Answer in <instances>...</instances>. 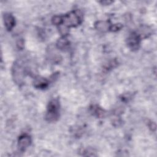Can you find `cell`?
I'll return each mask as SVG.
<instances>
[{
    "instance_id": "obj_17",
    "label": "cell",
    "mask_w": 157,
    "mask_h": 157,
    "mask_svg": "<svg viewBox=\"0 0 157 157\" xmlns=\"http://www.w3.org/2000/svg\"><path fill=\"white\" fill-rule=\"evenodd\" d=\"M99 3H101L102 5H105V6H107V5H110V4H112L113 2L112 1H109V0H105V1H99Z\"/></svg>"
},
{
    "instance_id": "obj_1",
    "label": "cell",
    "mask_w": 157,
    "mask_h": 157,
    "mask_svg": "<svg viewBox=\"0 0 157 157\" xmlns=\"http://www.w3.org/2000/svg\"><path fill=\"white\" fill-rule=\"evenodd\" d=\"M60 116V103L59 99L53 98L51 99L47 105L45 115V120L49 123L56 121Z\"/></svg>"
},
{
    "instance_id": "obj_6",
    "label": "cell",
    "mask_w": 157,
    "mask_h": 157,
    "mask_svg": "<svg viewBox=\"0 0 157 157\" xmlns=\"http://www.w3.org/2000/svg\"><path fill=\"white\" fill-rule=\"evenodd\" d=\"M51 82L52 81L50 77L49 78V80H48L44 77H38L34 79L33 82V85L36 89L45 90L48 88L50 82Z\"/></svg>"
},
{
    "instance_id": "obj_9",
    "label": "cell",
    "mask_w": 157,
    "mask_h": 157,
    "mask_svg": "<svg viewBox=\"0 0 157 157\" xmlns=\"http://www.w3.org/2000/svg\"><path fill=\"white\" fill-rule=\"evenodd\" d=\"M56 47L62 51H66L69 49L70 47V42L67 39L66 36H61L58 39L56 44Z\"/></svg>"
},
{
    "instance_id": "obj_15",
    "label": "cell",
    "mask_w": 157,
    "mask_h": 157,
    "mask_svg": "<svg viewBox=\"0 0 157 157\" xmlns=\"http://www.w3.org/2000/svg\"><path fill=\"white\" fill-rule=\"evenodd\" d=\"M82 155L83 156H96V155L94 154V152H93V151H90V150H83L82 151Z\"/></svg>"
},
{
    "instance_id": "obj_8",
    "label": "cell",
    "mask_w": 157,
    "mask_h": 157,
    "mask_svg": "<svg viewBox=\"0 0 157 157\" xmlns=\"http://www.w3.org/2000/svg\"><path fill=\"white\" fill-rule=\"evenodd\" d=\"M91 114L98 118H102L105 115V110L97 104H93L89 108Z\"/></svg>"
},
{
    "instance_id": "obj_12",
    "label": "cell",
    "mask_w": 157,
    "mask_h": 157,
    "mask_svg": "<svg viewBox=\"0 0 157 157\" xmlns=\"http://www.w3.org/2000/svg\"><path fill=\"white\" fill-rule=\"evenodd\" d=\"M63 15H55L52 18V23L53 25L58 27L63 23Z\"/></svg>"
},
{
    "instance_id": "obj_7",
    "label": "cell",
    "mask_w": 157,
    "mask_h": 157,
    "mask_svg": "<svg viewBox=\"0 0 157 157\" xmlns=\"http://www.w3.org/2000/svg\"><path fill=\"white\" fill-rule=\"evenodd\" d=\"M3 20L6 29L8 31H10L15 25V17L11 13L7 12L3 15Z\"/></svg>"
},
{
    "instance_id": "obj_16",
    "label": "cell",
    "mask_w": 157,
    "mask_h": 157,
    "mask_svg": "<svg viewBox=\"0 0 157 157\" xmlns=\"http://www.w3.org/2000/svg\"><path fill=\"white\" fill-rule=\"evenodd\" d=\"M25 46V42L23 39H19L17 42V47L19 50H23Z\"/></svg>"
},
{
    "instance_id": "obj_14",
    "label": "cell",
    "mask_w": 157,
    "mask_h": 157,
    "mask_svg": "<svg viewBox=\"0 0 157 157\" xmlns=\"http://www.w3.org/2000/svg\"><path fill=\"white\" fill-rule=\"evenodd\" d=\"M117 61L115 60H112L111 61H110L108 64L105 66V69L106 70H109V69H112L113 67H115L117 65Z\"/></svg>"
},
{
    "instance_id": "obj_13",
    "label": "cell",
    "mask_w": 157,
    "mask_h": 157,
    "mask_svg": "<svg viewBox=\"0 0 157 157\" xmlns=\"http://www.w3.org/2000/svg\"><path fill=\"white\" fill-rule=\"evenodd\" d=\"M123 25L121 23H115V24H111L109 27V31L111 32H117L123 28Z\"/></svg>"
},
{
    "instance_id": "obj_2",
    "label": "cell",
    "mask_w": 157,
    "mask_h": 157,
    "mask_svg": "<svg viewBox=\"0 0 157 157\" xmlns=\"http://www.w3.org/2000/svg\"><path fill=\"white\" fill-rule=\"evenodd\" d=\"M63 23L61 25H64L69 29L77 27L82 23L83 15L80 10H74L63 15Z\"/></svg>"
},
{
    "instance_id": "obj_4",
    "label": "cell",
    "mask_w": 157,
    "mask_h": 157,
    "mask_svg": "<svg viewBox=\"0 0 157 157\" xmlns=\"http://www.w3.org/2000/svg\"><path fill=\"white\" fill-rule=\"evenodd\" d=\"M141 40L142 39L138 33L136 31H133L128 35L126 39L127 46L131 50L136 51L140 47Z\"/></svg>"
},
{
    "instance_id": "obj_11",
    "label": "cell",
    "mask_w": 157,
    "mask_h": 157,
    "mask_svg": "<svg viewBox=\"0 0 157 157\" xmlns=\"http://www.w3.org/2000/svg\"><path fill=\"white\" fill-rule=\"evenodd\" d=\"M136 32L140 36L141 39L147 38L151 34V30L148 26H142Z\"/></svg>"
},
{
    "instance_id": "obj_10",
    "label": "cell",
    "mask_w": 157,
    "mask_h": 157,
    "mask_svg": "<svg viewBox=\"0 0 157 157\" xmlns=\"http://www.w3.org/2000/svg\"><path fill=\"white\" fill-rule=\"evenodd\" d=\"M111 23L109 21H98L94 23V28L101 32L108 31Z\"/></svg>"
},
{
    "instance_id": "obj_3",
    "label": "cell",
    "mask_w": 157,
    "mask_h": 157,
    "mask_svg": "<svg viewBox=\"0 0 157 157\" xmlns=\"http://www.w3.org/2000/svg\"><path fill=\"white\" fill-rule=\"evenodd\" d=\"M25 73V68L21 61L17 60L14 62L12 67V74L14 82L16 84L20 86L23 83Z\"/></svg>"
},
{
    "instance_id": "obj_5",
    "label": "cell",
    "mask_w": 157,
    "mask_h": 157,
    "mask_svg": "<svg viewBox=\"0 0 157 157\" xmlns=\"http://www.w3.org/2000/svg\"><path fill=\"white\" fill-rule=\"evenodd\" d=\"M31 137L29 134L26 133L21 134L18 137L17 141V146L18 150L21 152L25 151L31 145Z\"/></svg>"
}]
</instances>
